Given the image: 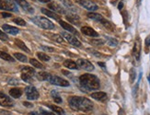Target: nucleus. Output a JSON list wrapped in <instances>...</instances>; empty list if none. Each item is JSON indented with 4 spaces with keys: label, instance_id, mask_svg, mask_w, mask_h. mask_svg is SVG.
<instances>
[{
    "label": "nucleus",
    "instance_id": "f257e3e1",
    "mask_svg": "<svg viewBox=\"0 0 150 115\" xmlns=\"http://www.w3.org/2000/svg\"><path fill=\"white\" fill-rule=\"evenodd\" d=\"M69 106L76 111H90L93 110V103L87 98L79 97V96H72L68 98Z\"/></svg>",
    "mask_w": 150,
    "mask_h": 115
},
{
    "label": "nucleus",
    "instance_id": "f03ea898",
    "mask_svg": "<svg viewBox=\"0 0 150 115\" xmlns=\"http://www.w3.org/2000/svg\"><path fill=\"white\" fill-rule=\"evenodd\" d=\"M80 86L87 90H97L100 87V79L95 75L84 74L79 78Z\"/></svg>",
    "mask_w": 150,
    "mask_h": 115
},
{
    "label": "nucleus",
    "instance_id": "7ed1b4c3",
    "mask_svg": "<svg viewBox=\"0 0 150 115\" xmlns=\"http://www.w3.org/2000/svg\"><path fill=\"white\" fill-rule=\"evenodd\" d=\"M30 20L34 24H36L38 27H40L43 30H53V29H54V24L51 20H47L46 18L37 16L34 18H31Z\"/></svg>",
    "mask_w": 150,
    "mask_h": 115
},
{
    "label": "nucleus",
    "instance_id": "20e7f679",
    "mask_svg": "<svg viewBox=\"0 0 150 115\" xmlns=\"http://www.w3.org/2000/svg\"><path fill=\"white\" fill-rule=\"evenodd\" d=\"M0 9L8 11H18L17 5L13 0H0Z\"/></svg>",
    "mask_w": 150,
    "mask_h": 115
},
{
    "label": "nucleus",
    "instance_id": "39448f33",
    "mask_svg": "<svg viewBox=\"0 0 150 115\" xmlns=\"http://www.w3.org/2000/svg\"><path fill=\"white\" fill-rule=\"evenodd\" d=\"M49 82L51 83V84L55 85V86H59V87H67L70 86V83L67 80L64 79V78H60V76H58V75H51Z\"/></svg>",
    "mask_w": 150,
    "mask_h": 115
},
{
    "label": "nucleus",
    "instance_id": "423d86ee",
    "mask_svg": "<svg viewBox=\"0 0 150 115\" xmlns=\"http://www.w3.org/2000/svg\"><path fill=\"white\" fill-rule=\"evenodd\" d=\"M25 93L26 96H27V99H30V100H35L39 99V92L36 89L35 87L33 86H28L27 87L25 88Z\"/></svg>",
    "mask_w": 150,
    "mask_h": 115
},
{
    "label": "nucleus",
    "instance_id": "0eeeda50",
    "mask_svg": "<svg viewBox=\"0 0 150 115\" xmlns=\"http://www.w3.org/2000/svg\"><path fill=\"white\" fill-rule=\"evenodd\" d=\"M76 65L78 67L85 70V71H93L94 68H95L94 66L89 61H88L86 59H82V58L77 59Z\"/></svg>",
    "mask_w": 150,
    "mask_h": 115
},
{
    "label": "nucleus",
    "instance_id": "6e6552de",
    "mask_svg": "<svg viewBox=\"0 0 150 115\" xmlns=\"http://www.w3.org/2000/svg\"><path fill=\"white\" fill-rule=\"evenodd\" d=\"M61 34H62L61 36H62L63 38H64V39H66L69 43L72 44V45H74V46H76V47H80V46H81V42H80L79 41H78L72 33H70V32H66V31H64V32H62Z\"/></svg>",
    "mask_w": 150,
    "mask_h": 115
},
{
    "label": "nucleus",
    "instance_id": "1a4fd4ad",
    "mask_svg": "<svg viewBox=\"0 0 150 115\" xmlns=\"http://www.w3.org/2000/svg\"><path fill=\"white\" fill-rule=\"evenodd\" d=\"M77 3L79 4L81 7L86 8L89 11H95L98 9V6L94 4L93 2L89 1V0H77Z\"/></svg>",
    "mask_w": 150,
    "mask_h": 115
},
{
    "label": "nucleus",
    "instance_id": "9d476101",
    "mask_svg": "<svg viewBox=\"0 0 150 115\" xmlns=\"http://www.w3.org/2000/svg\"><path fill=\"white\" fill-rule=\"evenodd\" d=\"M14 1L21 7L24 11H26L27 13L32 14L34 13V8L31 7V6L26 1V0H14Z\"/></svg>",
    "mask_w": 150,
    "mask_h": 115
},
{
    "label": "nucleus",
    "instance_id": "9b49d317",
    "mask_svg": "<svg viewBox=\"0 0 150 115\" xmlns=\"http://www.w3.org/2000/svg\"><path fill=\"white\" fill-rule=\"evenodd\" d=\"M13 105H14V102L12 101V99L8 97V96H6V94L0 91V106L12 107Z\"/></svg>",
    "mask_w": 150,
    "mask_h": 115
},
{
    "label": "nucleus",
    "instance_id": "f8f14e48",
    "mask_svg": "<svg viewBox=\"0 0 150 115\" xmlns=\"http://www.w3.org/2000/svg\"><path fill=\"white\" fill-rule=\"evenodd\" d=\"M48 7L50 9H52L55 13H59V14H67V10L62 7L61 5L56 4V3H50L48 5Z\"/></svg>",
    "mask_w": 150,
    "mask_h": 115
},
{
    "label": "nucleus",
    "instance_id": "ddd939ff",
    "mask_svg": "<svg viewBox=\"0 0 150 115\" xmlns=\"http://www.w3.org/2000/svg\"><path fill=\"white\" fill-rule=\"evenodd\" d=\"M81 32L83 34H85L86 36H89V37H98L99 34L96 30H94L92 28L88 27V26H85L81 28Z\"/></svg>",
    "mask_w": 150,
    "mask_h": 115
},
{
    "label": "nucleus",
    "instance_id": "4468645a",
    "mask_svg": "<svg viewBox=\"0 0 150 115\" xmlns=\"http://www.w3.org/2000/svg\"><path fill=\"white\" fill-rule=\"evenodd\" d=\"M140 53H141V42H140L139 39H137L135 41L134 50H133V54L134 56V58L137 61H139V59H140Z\"/></svg>",
    "mask_w": 150,
    "mask_h": 115
},
{
    "label": "nucleus",
    "instance_id": "2eb2a0df",
    "mask_svg": "<svg viewBox=\"0 0 150 115\" xmlns=\"http://www.w3.org/2000/svg\"><path fill=\"white\" fill-rule=\"evenodd\" d=\"M3 30L6 33H8V34H11V35H17L18 32H19V30L18 28H15V27H12L10 26V25H8V24H4L3 26H2Z\"/></svg>",
    "mask_w": 150,
    "mask_h": 115
},
{
    "label": "nucleus",
    "instance_id": "dca6fc26",
    "mask_svg": "<svg viewBox=\"0 0 150 115\" xmlns=\"http://www.w3.org/2000/svg\"><path fill=\"white\" fill-rule=\"evenodd\" d=\"M91 98H93L96 100H99V101H104L108 99V95L103 92V91H99V92H94L90 95Z\"/></svg>",
    "mask_w": 150,
    "mask_h": 115
},
{
    "label": "nucleus",
    "instance_id": "f3484780",
    "mask_svg": "<svg viewBox=\"0 0 150 115\" xmlns=\"http://www.w3.org/2000/svg\"><path fill=\"white\" fill-rule=\"evenodd\" d=\"M59 24L61 25V26L66 30H67L68 32H70V33H72V34H77V31H76V30L74 28V27H72L71 26L70 24H68V23H67L66 21H63V20H60L59 21Z\"/></svg>",
    "mask_w": 150,
    "mask_h": 115
},
{
    "label": "nucleus",
    "instance_id": "a211bd4d",
    "mask_svg": "<svg viewBox=\"0 0 150 115\" xmlns=\"http://www.w3.org/2000/svg\"><path fill=\"white\" fill-rule=\"evenodd\" d=\"M42 12L44 15H46L47 17H50L52 18H54V20L60 21V16L58 15L57 13H55V12L51 11V10L46 9V8H42Z\"/></svg>",
    "mask_w": 150,
    "mask_h": 115
},
{
    "label": "nucleus",
    "instance_id": "6ab92c4d",
    "mask_svg": "<svg viewBox=\"0 0 150 115\" xmlns=\"http://www.w3.org/2000/svg\"><path fill=\"white\" fill-rule=\"evenodd\" d=\"M47 107L57 115H66V111H64V109H62L60 107L55 106V105H52V104H48Z\"/></svg>",
    "mask_w": 150,
    "mask_h": 115
},
{
    "label": "nucleus",
    "instance_id": "aec40b11",
    "mask_svg": "<svg viewBox=\"0 0 150 115\" xmlns=\"http://www.w3.org/2000/svg\"><path fill=\"white\" fill-rule=\"evenodd\" d=\"M9 94L11 97H13L14 99H18L21 97L22 95V90L21 88H18V87H14V88H11L9 90Z\"/></svg>",
    "mask_w": 150,
    "mask_h": 115
},
{
    "label": "nucleus",
    "instance_id": "412c9836",
    "mask_svg": "<svg viewBox=\"0 0 150 115\" xmlns=\"http://www.w3.org/2000/svg\"><path fill=\"white\" fill-rule=\"evenodd\" d=\"M88 17L90 18V20H93L96 21H100L102 22L105 18H104L100 14H98V13H94V12H90V13L88 14Z\"/></svg>",
    "mask_w": 150,
    "mask_h": 115
},
{
    "label": "nucleus",
    "instance_id": "4be33fe9",
    "mask_svg": "<svg viewBox=\"0 0 150 115\" xmlns=\"http://www.w3.org/2000/svg\"><path fill=\"white\" fill-rule=\"evenodd\" d=\"M51 75H50L49 73L42 71V72H40V73L37 74V78L39 80H42V81H49Z\"/></svg>",
    "mask_w": 150,
    "mask_h": 115
},
{
    "label": "nucleus",
    "instance_id": "5701e85b",
    "mask_svg": "<svg viewBox=\"0 0 150 115\" xmlns=\"http://www.w3.org/2000/svg\"><path fill=\"white\" fill-rule=\"evenodd\" d=\"M61 1L63 2L64 7H66L67 8H68L69 10H71V12H76L77 8L75 7L71 1H69V0H61Z\"/></svg>",
    "mask_w": 150,
    "mask_h": 115
},
{
    "label": "nucleus",
    "instance_id": "b1692460",
    "mask_svg": "<svg viewBox=\"0 0 150 115\" xmlns=\"http://www.w3.org/2000/svg\"><path fill=\"white\" fill-rule=\"evenodd\" d=\"M15 43H16V45L19 48V49H21L22 51H24V52L26 53H30V51L29 50V48L25 45V43L21 41V40H18V39H16L15 40Z\"/></svg>",
    "mask_w": 150,
    "mask_h": 115
},
{
    "label": "nucleus",
    "instance_id": "393cba45",
    "mask_svg": "<svg viewBox=\"0 0 150 115\" xmlns=\"http://www.w3.org/2000/svg\"><path fill=\"white\" fill-rule=\"evenodd\" d=\"M64 66L69 68V69H76L78 66L76 65V63H75L74 61L70 60V59H67V60H64Z\"/></svg>",
    "mask_w": 150,
    "mask_h": 115
},
{
    "label": "nucleus",
    "instance_id": "a878e982",
    "mask_svg": "<svg viewBox=\"0 0 150 115\" xmlns=\"http://www.w3.org/2000/svg\"><path fill=\"white\" fill-rule=\"evenodd\" d=\"M51 96H52V98L54 99V102H56V103L60 104V103H62V102H63L62 98L60 97L59 93H58L56 90H52V91H51Z\"/></svg>",
    "mask_w": 150,
    "mask_h": 115
},
{
    "label": "nucleus",
    "instance_id": "bb28decb",
    "mask_svg": "<svg viewBox=\"0 0 150 115\" xmlns=\"http://www.w3.org/2000/svg\"><path fill=\"white\" fill-rule=\"evenodd\" d=\"M67 18L74 24H78L79 23V20H80V18L74 13H71L70 15H67Z\"/></svg>",
    "mask_w": 150,
    "mask_h": 115
},
{
    "label": "nucleus",
    "instance_id": "cd10ccee",
    "mask_svg": "<svg viewBox=\"0 0 150 115\" xmlns=\"http://www.w3.org/2000/svg\"><path fill=\"white\" fill-rule=\"evenodd\" d=\"M21 71H22V73L27 74V75H30V76H33L35 75V70L32 67H30V66H24V67H22Z\"/></svg>",
    "mask_w": 150,
    "mask_h": 115
},
{
    "label": "nucleus",
    "instance_id": "c85d7f7f",
    "mask_svg": "<svg viewBox=\"0 0 150 115\" xmlns=\"http://www.w3.org/2000/svg\"><path fill=\"white\" fill-rule=\"evenodd\" d=\"M0 58H2L5 61H8V62H14V58L12 56H10L8 54H6L5 52L0 51Z\"/></svg>",
    "mask_w": 150,
    "mask_h": 115
},
{
    "label": "nucleus",
    "instance_id": "c756f323",
    "mask_svg": "<svg viewBox=\"0 0 150 115\" xmlns=\"http://www.w3.org/2000/svg\"><path fill=\"white\" fill-rule=\"evenodd\" d=\"M50 38H51L52 40H54V42H58V43H61V42H64V38L61 35H59V34H53V33H51Z\"/></svg>",
    "mask_w": 150,
    "mask_h": 115
},
{
    "label": "nucleus",
    "instance_id": "7c9ffc66",
    "mask_svg": "<svg viewBox=\"0 0 150 115\" xmlns=\"http://www.w3.org/2000/svg\"><path fill=\"white\" fill-rule=\"evenodd\" d=\"M106 40H107V42L110 46H112V47H115L118 45V41L114 38H112V37H106Z\"/></svg>",
    "mask_w": 150,
    "mask_h": 115
},
{
    "label": "nucleus",
    "instance_id": "2f4dec72",
    "mask_svg": "<svg viewBox=\"0 0 150 115\" xmlns=\"http://www.w3.org/2000/svg\"><path fill=\"white\" fill-rule=\"evenodd\" d=\"M14 56H15V58L18 59V61H21V62H23V63H26L28 61L27 59V57H26L24 54H19V53H15L14 54Z\"/></svg>",
    "mask_w": 150,
    "mask_h": 115
},
{
    "label": "nucleus",
    "instance_id": "473e14b6",
    "mask_svg": "<svg viewBox=\"0 0 150 115\" xmlns=\"http://www.w3.org/2000/svg\"><path fill=\"white\" fill-rule=\"evenodd\" d=\"M30 63H31L32 66H33L34 67H36V68H40V69H42L43 68V66L42 65V63L39 62V61H37L36 59H33V58H31L30 60Z\"/></svg>",
    "mask_w": 150,
    "mask_h": 115
},
{
    "label": "nucleus",
    "instance_id": "72a5a7b5",
    "mask_svg": "<svg viewBox=\"0 0 150 115\" xmlns=\"http://www.w3.org/2000/svg\"><path fill=\"white\" fill-rule=\"evenodd\" d=\"M37 56L39 57V59H41L42 61H44V62H47L50 60V56H48L47 54H45L43 53H37Z\"/></svg>",
    "mask_w": 150,
    "mask_h": 115
},
{
    "label": "nucleus",
    "instance_id": "f704fd0d",
    "mask_svg": "<svg viewBox=\"0 0 150 115\" xmlns=\"http://www.w3.org/2000/svg\"><path fill=\"white\" fill-rule=\"evenodd\" d=\"M21 79L25 82H27V83H31L32 82V76L29 75L27 74L21 73Z\"/></svg>",
    "mask_w": 150,
    "mask_h": 115
},
{
    "label": "nucleus",
    "instance_id": "c9c22d12",
    "mask_svg": "<svg viewBox=\"0 0 150 115\" xmlns=\"http://www.w3.org/2000/svg\"><path fill=\"white\" fill-rule=\"evenodd\" d=\"M13 21H14L16 24L19 25V26H25V25H26L25 20H22L21 18H14V20H13Z\"/></svg>",
    "mask_w": 150,
    "mask_h": 115
},
{
    "label": "nucleus",
    "instance_id": "e433bc0d",
    "mask_svg": "<svg viewBox=\"0 0 150 115\" xmlns=\"http://www.w3.org/2000/svg\"><path fill=\"white\" fill-rule=\"evenodd\" d=\"M135 76H136L135 70L134 68H132L131 70H130V83H133L134 81Z\"/></svg>",
    "mask_w": 150,
    "mask_h": 115
},
{
    "label": "nucleus",
    "instance_id": "4c0bfd02",
    "mask_svg": "<svg viewBox=\"0 0 150 115\" xmlns=\"http://www.w3.org/2000/svg\"><path fill=\"white\" fill-rule=\"evenodd\" d=\"M90 42L92 44H94V45H102V44L104 43V41L103 40H95V39H93V40L90 41Z\"/></svg>",
    "mask_w": 150,
    "mask_h": 115
},
{
    "label": "nucleus",
    "instance_id": "58836bf2",
    "mask_svg": "<svg viewBox=\"0 0 150 115\" xmlns=\"http://www.w3.org/2000/svg\"><path fill=\"white\" fill-rule=\"evenodd\" d=\"M41 48H42V49L43 51H45V52H51V53L54 52V49L53 47H49V46L42 45V46H41Z\"/></svg>",
    "mask_w": 150,
    "mask_h": 115
},
{
    "label": "nucleus",
    "instance_id": "ea45409f",
    "mask_svg": "<svg viewBox=\"0 0 150 115\" xmlns=\"http://www.w3.org/2000/svg\"><path fill=\"white\" fill-rule=\"evenodd\" d=\"M0 40H2V41H8V35L5 34V32H3L2 30H0Z\"/></svg>",
    "mask_w": 150,
    "mask_h": 115
},
{
    "label": "nucleus",
    "instance_id": "a19ab883",
    "mask_svg": "<svg viewBox=\"0 0 150 115\" xmlns=\"http://www.w3.org/2000/svg\"><path fill=\"white\" fill-rule=\"evenodd\" d=\"M39 112H40L41 114H42V115H54V113L49 112V111H45V110H42V109H40V111H39Z\"/></svg>",
    "mask_w": 150,
    "mask_h": 115
},
{
    "label": "nucleus",
    "instance_id": "79ce46f5",
    "mask_svg": "<svg viewBox=\"0 0 150 115\" xmlns=\"http://www.w3.org/2000/svg\"><path fill=\"white\" fill-rule=\"evenodd\" d=\"M145 44H146V47L148 48L150 45V34L146 38V41H145Z\"/></svg>",
    "mask_w": 150,
    "mask_h": 115
},
{
    "label": "nucleus",
    "instance_id": "37998d69",
    "mask_svg": "<svg viewBox=\"0 0 150 115\" xmlns=\"http://www.w3.org/2000/svg\"><path fill=\"white\" fill-rule=\"evenodd\" d=\"M8 83L10 85H17L18 83V81L16 80L15 78H10V79H8Z\"/></svg>",
    "mask_w": 150,
    "mask_h": 115
},
{
    "label": "nucleus",
    "instance_id": "c03bdc74",
    "mask_svg": "<svg viewBox=\"0 0 150 115\" xmlns=\"http://www.w3.org/2000/svg\"><path fill=\"white\" fill-rule=\"evenodd\" d=\"M23 105H24L25 107H27V108H32V107H33V104H32V103H30V102H27V101L23 102Z\"/></svg>",
    "mask_w": 150,
    "mask_h": 115
},
{
    "label": "nucleus",
    "instance_id": "a18cd8bd",
    "mask_svg": "<svg viewBox=\"0 0 150 115\" xmlns=\"http://www.w3.org/2000/svg\"><path fill=\"white\" fill-rule=\"evenodd\" d=\"M137 90H138V83L134 86V90H133V94H134V96H135V95H136V92H137Z\"/></svg>",
    "mask_w": 150,
    "mask_h": 115
},
{
    "label": "nucleus",
    "instance_id": "49530a36",
    "mask_svg": "<svg viewBox=\"0 0 150 115\" xmlns=\"http://www.w3.org/2000/svg\"><path fill=\"white\" fill-rule=\"evenodd\" d=\"M2 16H3L4 18H8V17H11L12 15H11V14H8V13H6V12H3V13H2Z\"/></svg>",
    "mask_w": 150,
    "mask_h": 115
},
{
    "label": "nucleus",
    "instance_id": "de8ad7c7",
    "mask_svg": "<svg viewBox=\"0 0 150 115\" xmlns=\"http://www.w3.org/2000/svg\"><path fill=\"white\" fill-rule=\"evenodd\" d=\"M30 115H42V114H41L39 111H32V112H30Z\"/></svg>",
    "mask_w": 150,
    "mask_h": 115
},
{
    "label": "nucleus",
    "instance_id": "09e8293b",
    "mask_svg": "<svg viewBox=\"0 0 150 115\" xmlns=\"http://www.w3.org/2000/svg\"><path fill=\"white\" fill-rule=\"evenodd\" d=\"M123 8V1H121L120 3H119V6H118V8L120 9V10H122V8Z\"/></svg>",
    "mask_w": 150,
    "mask_h": 115
},
{
    "label": "nucleus",
    "instance_id": "8fccbe9b",
    "mask_svg": "<svg viewBox=\"0 0 150 115\" xmlns=\"http://www.w3.org/2000/svg\"><path fill=\"white\" fill-rule=\"evenodd\" d=\"M98 63H99V66H102L103 68H105V67H106V66H105V65H104V63H100V62H99Z\"/></svg>",
    "mask_w": 150,
    "mask_h": 115
},
{
    "label": "nucleus",
    "instance_id": "3c124183",
    "mask_svg": "<svg viewBox=\"0 0 150 115\" xmlns=\"http://www.w3.org/2000/svg\"><path fill=\"white\" fill-rule=\"evenodd\" d=\"M38 1L42 2V3H49V2H50V0H38Z\"/></svg>",
    "mask_w": 150,
    "mask_h": 115
},
{
    "label": "nucleus",
    "instance_id": "603ef678",
    "mask_svg": "<svg viewBox=\"0 0 150 115\" xmlns=\"http://www.w3.org/2000/svg\"><path fill=\"white\" fill-rule=\"evenodd\" d=\"M147 79H148V82H149V85H150V74L148 75V78H147Z\"/></svg>",
    "mask_w": 150,
    "mask_h": 115
}]
</instances>
